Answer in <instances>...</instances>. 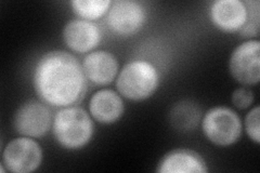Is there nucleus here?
I'll return each mask as SVG.
<instances>
[{
  "mask_svg": "<svg viewBox=\"0 0 260 173\" xmlns=\"http://www.w3.org/2000/svg\"><path fill=\"white\" fill-rule=\"evenodd\" d=\"M209 16L214 25L220 30L240 31L246 21V6L240 0H217L210 6Z\"/></svg>",
  "mask_w": 260,
  "mask_h": 173,
  "instance_id": "9b49d317",
  "label": "nucleus"
},
{
  "mask_svg": "<svg viewBox=\"0 0 260 173\" xmlns=\"http://www.w3.org/2000/svg\"><path fill=\"white\" fill-rule=\"evenodd\" d=\"M86 78L92 84L110 85L118 75V61L109 51H93L88 53L81 63Z\"/></svg>",
  "mask_w": 260,
  "mask_h": 173,
  "instance_id": "9d476101",
  "label": "nucleus"
},
{
  "mask_svg": "<svg viewBox=\"0 0 260 173\" xmlns=\"http://www.w3.org/2000/svg\"><path fill=\"white\" fill-rule=\"evenodd\" d=\"M63 40L72 51L87 53L100 44L101 30L93 22L75 19L69 21L63 28Z\"/></svg>",
  "mask_w": 260,
  "mask_h": 173,
  "instance_id": "1a4fd4ad",
  "label": "nucleus"
},
{
  "mask_svg": "<svg viewBox=\"0 0 260 173\" xmlns=\"http://www.w3.org/2000/svg\"><path fill=\"white\" fill-rule=\"evenodd\" d=\"M202 112L198 104L191 101H181L173 106L169 119L175 129L186 132L198 127L201 121Z\"/></svg>",
  "mask_w": 260,
  "mask_h": 173,
  "instance_id": "4468645a",
  "label": "nucleus"
},
{
  "mask_svg": "<svg viewBox=\"0 0 260 173\" xmlns=\"http://www.w3.org/2000/svg\"><path fill=\"white\" fill-rule=\"evenodd\" d=\"M244 4L246 6L247 16L239 32L242 37L251 39L259 35V2H244Z\"/></svg>",
  "mask_w": 260,
  "mask_h": 173,
  "instance_id": "dca6fc26",
  "label": "nucleus"
},
{
  "mask_svg": "<svg viewBox=\"0 0 260 173\" xmlns=\"http://www.w3.org/2000/svg\"><path fill=\"white\" fill-rule=\"evenodd\" d=\"M52 114L43 101L29 100L22 104L13 117V127L18 133L27 137H42L52 127Z\"/></svg>",
  "mask_w": 260,
  "mask_h": 173,
  "instance_id": "423d86ee",
  "label": "nucleus"
},
{
  "mask_svg": "<svg viewBox=\"0 0 260 173\" xmlns=\"http://www.w3.org/2000/svg\"><path fill=\"white\" fill-rule=\"evenodd\" d=\"M239 115L229 107L216 106L202 119V130L209 142L217 146H230L239 141L242 134Z\"/></svg>",
  "mask_w": 260,
  "mask_h": 173,
  "instance_id": "20e7f679",
  "label": "nucleus"
},
{
  "mask_svg": "<svg viewBox=\"0 0 260 173\" xmlns=\"http://www.w3.org/2000/svg\"><path fill=\"white\" fill-rule=\"evenodd\" d=\"M73 11L80 19L87 21H96L103 15H107L112 2L110 0H74L71 3Z\"/></svg>",
  "mask_w": 260,
  "mask_h": 173,
  "instance_id": "2eb2a0df",
  "label": "nucleus"
},
{
  "mask_svg": "<svg viewBox=\"0 0 260 173\" xmlns=\"http://www.w3.org/2000/svg\"><path fill=\"white\" fill-rule=\"evenodd\" d=\"M260 109L259 106H255L251 109L245 116L244 120V128L249 139L256 144L260 143Z\"/></svg>",
  "mask_w": 260,
  "mask_h": 173,
  "instance_id": "f3484780",
  "label": "nucleus"
},
{
  "mask_svg": "<svg viewBox=\"0 0 260 173\" xmlns=\"http://www.w3.org/2000/svg\"><path fill=\"white\" fill-rule=\"evenodd\" d=\"M255 96L254 92L251 91L250 89L242 87L237 90H234V92L232 93L231 96V101L235 107H238L239 110H245L248 109L251 104L254 103Z\"/></svg>",
  "mask_w": 260,
  "mask_h": 173,
  "instance_id": "a211bd4d",
  "label": "nucleus"
},
{
  "mask_svg": "<svg viewBox=\"0 0 260 173\" xmlns=\"http://www.w3.org/2000/svg\"><path fill=\"white\" fill-rule=\"evenodd\" d=\"M146 12L141 3L133 0H117L112 3L107 13L108 27L114 34L123 37L133 36L145 23Z\"/></svg>",
  "mask_w": 260,
  "mask_h": 173,
  "instance_id": "6e6552de",
  "label": "nucleus"
},
{
  "mask_svg": "<svg viewBox=\"0 0 260 173\" xmlns=\"http://www.w3.org/2000/svg\"><path fill=\"white\" fill-rule=\"evenodd\" d=\"M159 173H206V162L202 156L186 148L167 153L158 163Z\"/></svg>",
  "mask_w": 260,
  "mask_h": 173,
  "instance_id": "ddd939ff",
  "label": "nucleus"
},
{
  "mask_svg": "<svg viewBox=\"0 0 260 173\" xmlns=\"http://www.w3.org/2000/svg\"><path fill=\"white\" fill-rule=\"evenodd\" d=\"M92 119L79 106H69L55 114L52 132L55 141L70 151L80 150L91 141L93 135Z\"/></svg>",
  "mask_w": 260,
  "mask_h": 173,
  "instance_id": "f03ea898",
  "label": "nucleus"
},
{
  "mask_svg": "<svg viewBox=\"0 0 260 173\" xmlns=\"http://www.w3.org/2000/svg\"><path fill=\"white\" fill-rule=\"evenodd\" d=\"M125 112V104L120 94L111 89L96 91L89 101V113L91 117L102 125L116 122Z\"/></svg>",
  "mask_w": 260,
  "mask_h": 173,
  "instance_id": "f8f14e48",
  "label": "nucleus"
},
{
  "mask_svg": "<svg viewBox=\"0 0 260 173\" xmlns=\"http://www.w3.org/2000/svg\"><path fill=\"white\" fill-rule=\"evenodd\" d=\"M159 86V73L152 63L136 60L127 63L116 78L120 95L130 101L140 102L149 98Z\"/></svg>",
  "mask_w": 260,
  "mask_h": 173,
  "instance_id": "7ed1b4c3",
  "label": "nucleus"
},
{
  "mask_svg": "<svg viewBox=\"0 0 260 173\" xmlns=\"http://www.w3.org/2000/svg\"><path fill=\"white\" fill-rule=\"evenodd\" d=\"M87 78L76 57L65 51H50L38 60L32 85L40 101L52 107L78 103L87 89Z\"/></svg>",
  "mask_w": 260,
  "mask_h": 173,
  "instance_id": "f257e3e1",
  "label": "nucleus"
},
{
  "mask_svg": "<svg viewBox=\"0 0 260 173\" xmlns=\"http://www.w3.org/2000/svg\"><path fill=\"white\" fill-rule=\"evenodd\" d=\"M229 71L232 77L244 86H255L260 80V41L249 39L234 49Z\"/></svg>",
  "mask_w": 260,
  "mask_h": 173,
  "instance_id": "0eeeda50",
  "label": "nucleus"
},
{
  "mask_svg": "<svg viewBox=\"0 0 260 173\" xmlns=\"http://www.w3.org/2000/svg\"><path fill=\"white\" fill-rule=\"evenodd\" d=\"M43 161V150L32 137L22 136L8 143L3 152L2 164L13 173L36 171Z\"/></svg>",
  "mask_w": 260,
  "mask_h": 173,
  "instance_id": "39448f33",
  "label": "nucleus"
}]
</instances>
